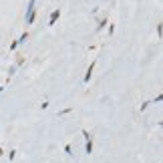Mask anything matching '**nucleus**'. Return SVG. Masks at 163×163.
I'll return each mask as SVG.
<instances>
[{
	"instance_id": "obj_1",
	"label": "nucleus",
	"mask_w": 163,
	"mask_h": 163,
	"mask_svg": "<svg viewBox=\"0 0 163 163\" xmlns=\"http://www.w3.org/2000/svg\"><path fill=\"white\" fill-rule=\"evenodd\" d=\"M57 16H58V10H57V12H53V16H50V24H53L54 20H57Z\"/></svg>"
},
{
	"instance_id": "obj_2",
	"label": "nucleus",
	"mask_w": 163,
	"mask_h": 163,
	"mask_svg": "<svg viewBox=\"0 0 163 163\" xmlns=\"http://www.w3.org/2000/svg\"><path fill=\"white\" fill-rule=\"evenodd\" d=\"M157 32H159V36H161V32H163V24H161V22L157 24Z\"/></svg>"
}]
</instances>
